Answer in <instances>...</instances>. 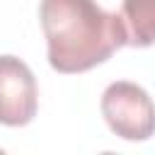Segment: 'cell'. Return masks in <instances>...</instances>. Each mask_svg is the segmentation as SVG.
Returning <instances> with one entry per match:
<instances>
[{"instance_id": "cell-1", "label": "cell", "mask_w": 155, "mask_h": 155, "mask_svg": "<svg viewBox=\"0 0 155 155\" xmlns=\"http://www.w3.org/2000/svg\"><path fill=\"white\" fill-rule=\"evenodd\" d=\"M41 29L48 63L58 73H85L126 46L121 15L107 12L97 0H41Z\"/></svg>"}, {"instance_id": "cell-4", "label": "cell", "mask_w": 155, "mask_h": 155, "mask_svg": "<svg viewBox=\"0 0 155 155\" xmlns=\"http://www.w3.org/2000/svg\"><path fill=\"white\" fill-rule=\"evenodd\" d=\"M121 19L126 27L128 46H153L155 44V0H124Z\"/></svg>"}, {"instance_id": "cell-3", "label": "cell", "mask_w": 155, "mask_h": 155, "mask_svg": "<svg viewBox=\"0 0 155 155\" xmlns=\"http://www.w3.org/2000/svg\"><path fill=\"white\" fill-rule=\"evenodd\" d=\"M36 107L39 92L29 65L17 56H0V124L27 126Z\"/></svg>"}, {"instance_id": "cell-2", "label": "cell", "mask_w": 155, "mask_h": 155, "mask_svg": "<svg viewBox=\"0 0 155 155\" xmlns=\"http://www.w3.org/2000/svg\"><path fill=\"white\" fill-rule=\"evenodd\" d=\"M102 116L124 140L136 143L155 136V102L136 82H111L102 94Z\"/></svg>"}]
</instances>
